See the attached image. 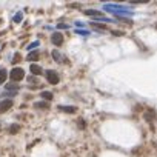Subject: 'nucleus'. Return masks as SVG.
I'll return each mask as SVG.
<instances>
[{"label": "nucleus", "mask_w": 157, "mask_h": 157, "mask_svg": "<svg viewBox=\"0 0 157 157\" xmlns=\"http://www.w3.org/2000/svg\"><path fill=\"white\" fill-rule=\"evenodd\" d=\"M103 10L114 16H132V11H129V8H125L120 5H105Z\"/></svg>", "instance_id": "nucleus-1"}, {"label": "nucleus", "mask_w": 157, "mask_h": 157, "mask_svg": "<svg viewBox=\"0 0 157 157\" xmlns=\"http://www.w3.org/2000/svg\"><path fill=\"white\" fill-rule=\"evenodd\" d=\"M11 78L14 82H19V80H22V78L25 77V71L22 69V68H14V69H11Z\"/></svg>", "instance_id": "nucleus-2"}, {"label": "nucleus", "mask_w": 157, "mask_h": 157, "mask_svg": "<svg viewBox=\"0 0 157 157\" xmlns=\"http://www.w3.org/2000/svg\"><path fill=\"white\" fill-rule=\"evenodd\" d=\"M46 78H48V82H49V83H52V85L59 83V80H60V77H59L54 71H51V69H48V71H46Z\"/></svg>", "instance_id": "nucleus-3"}, {"label": "nucleus", "mask_w": 157, "mask_h": 157, "mask_svg": "<svg viewBox=\"0 0 157 157\" xmlns=\"http://www.w3.org/2000/svg\"><path fill=\"white\" fill-rule=\"evenodd\" d=\"M85 14L86 16H91V17H97V19H103V22H111V20H108V19H105L103 17V13L102 11H94V10H88V11H85Z\"/></svg>", "instance_id": "nucleus-4"}, {"label": "nucleus", "mask_w": 157, "mask_h": 157, "mask_svg": "<svg viewBox=\"0 0 157 157\" xmlns=\"http://www.w3.org/2000/svg\"><path fill=\"white\" fill-rule=\"evenodd\" d=\"M5 91H6L10 96H14V94H17L19 86H17V83H8V85H5Z\"/></svg>", "instance_id": "nucleus-5"}, {"label": "nucleus", "mask_w": 157, "mask_h": 157, "mask_svg": "<svg viewBox=\"0 0 157 157\" xmlns=\"http://www.w3.org/2000/svg\"><path fill=\"white\" fill-rule=\"evenodd\" d=\"M11 106H13V100H11V99L3 100L2 103H0V113H5V111H8Z\"/></svg>", "instance_id": "nucleus-6"}, {"label": "nucleus", "mask_w": 157, "mask_h": 157, "mask_svg": "<svg viewBox=\"0 0 157 157\" xmlns=\"http://www.w3.org/2000/svg\"><path fill=\"white\" fill-rule=\"evenodd\" d=\"M52 43H54L56 46H60V45L63 43V36H62L60 33H54V34H52Z\"/></svg>", "instance_id": "nucleus-7"}, {"label": "nucleus", "mask_w": 157, "mask_h": 157, "mask_svg": "<svg viewBox=\"0 0 157 157\" xmlns=\"http://www.w3.org/2000/svg\"><path fill=\"white\" fill-rule=\"evenodd\" d=\"M39 57H40V52L39 51H33V52L28 54V60H33V62H36Z\"/></svg>", "instance_id": "nucleus-8"}, {"label": "nucleus", "mask_w": 157, "mask_h": 157, "mask_svg": "<svg viewBox=\"0 0 157 157\" xmlns=\"http://www.w3.org/2000/svg\"><path fill=\"white\" fill-rule=\"evenodd\" d=\"M31 72L34 74V75H39V74H42V68L39 66V65H31Z\"/></svg>", "instance_id": "nucleus-9"}, {"label": "nucleus", "mask_w": 157, "mask_h": 157, "mask_svg": "<svg viewBox=\"0 0 157 157\" xmlns=\"http://www.w3.org/2000/svg\"><path fill=\"white\" fill-rule=\"evenodd\" d=\"M5 80H6V71L0 68V85L5 83Z\"/></svg>", "instance_id": "nucleus-10"}, {"label": "nucleus", "mask_w": 157, "mask_h": 157, "mask_svg": "<svg viewBox=\"0 0 157 157\" xmlns=\"http://www.w3.org/2000/svg\"><path fill=\"white\" fill-rule=\"evenodd\" d=\"M34 106H36V108H40V109H46V108H48V103H45V102H37Z\"/></svg>", "instance_id": "nucleus-11"}, {"label": "nucleus", "mask_w": 157, "mask_h": 157, "mask_svg": "<svg viewBox=\"0 0 157 157\" xmlns=\"http://www.w3.org/2000/svg\"><path fill=\"white\" fill-rule=\"evenodd\" d=\"M62 111H68V113H75V108L74 106H59Z\"/></svg>", "instance_id": "nucleus-12"}, {"label": "nucleus", "mask_w": 157, "mask_h": 157, "mask_svg": "<svg viewBox=\"0 0 157 157\" xmlns=\"http://www.w3.org/2000/svg\"><path fill=\"white\" fill-rule=\"evenodd\" d=\"M42 97H43L45 100H51V99H52V94L48 93V91H43V93H42Z\"/></svg>", "instance_id": "nucleus-13"}, {"label": "nucleus", "mask_w": 157, "mask_h": 157, "mask_svg": "<svg viewBox=\"0 0 157 157\" xmlns=\"http://www.w3.org/2000/svg\"><path fill=\"white\" fill-rule=\"evenodd\" d=\"M52 57H56V60H57V62H62V56H60L57 51H52Z\"/></svg>", "instance_id": "nucleus-14"}, {"label": "nucleus", "mask_w": 157, "mask_h": 157, "mask_svg": "<svg viewBox=\"0 0 157 157\" xmlns=\"http://www.w3.org/2000/svg\"><path fill=\"white\" fill-rule=\"evenodd\" d=\"M20 20H22V13H19V14L14 16V22H16V23H19Z\"/></svg>", "instance_id": "nucleus-15"}, {"label": "nucleus", "mask_w": 157, "mask_h": 157, "mask_svg": "<svg viewBox=\"0 0 157 157\" xmlns=\"http://www.w3.org/2000/svg\"><path fill=\"white\" fill-rule=\"evenodd\" d=\"M93 28H96V29H105V25H97V23H93Z\"/></svg>", "instance_id": "nucleus-16"}, {"label": "nucleus", "mask_w": 157, "mask_h": 157, "mask_svg": "<svg viewBox=\"0 0 157 157\" xmlns=\"http://www.w3.org/2000/svg\"><path fill=\"white\" fill-rule=\"evenodd\" d=\"M36 46H39V42H34V43H31V45H28L26 48H28V51H29V49H34Z\"/></svg>", "instance_id": "nucleus-17"}, {"label": "nucleus", "mask_w": 157, "mask_h": 157, "mask_svg": "<svg viewBox=\"0 0 157 157\" xmlns=\"http://www.w3.org/2000/svg\"><path fill=\"white\" fill-rule=\"evenodd\" d=\"M19 129H20V126H19V125H13V126H11V132H13V134H14V132H17Z\"/></svg>", "instance_id": "nucleus-18"}, {"label": "nucleus", "mask_w": 157, "mask_h": 157, "mask_svg": "<svg viewBox=\"0 0 157 157\" xmlns=\"http://www.w3.org/2000/svg\"><path fill=\"white\" fill-rule=\"evenodd\" d=\"M77 34H82V36H88L90 33H88V31H77Z\"/></svg>", "instance_id": "nucleus-19"}, {"label": "nucleus", "mask_w": 157, "mask_h": 157, "mask_svg": "<svg viewBox=\"0 0 157 157\" xmlns=\"http://www.w3.org/2000/svg\"><path fill=\"white\" fill-rule=\"evenodd\" d=\"M57 26H59L60 29H63V28H68V25H65V23H59Z\"/></svg>", "instance_id": "nucleus-20"}]
</instances>
